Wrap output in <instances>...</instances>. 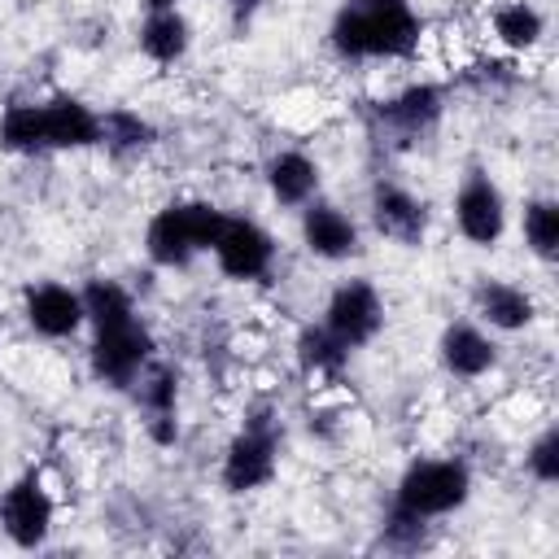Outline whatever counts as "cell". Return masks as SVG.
Segmentation results:
<instances>
[{
	"mask_svg": "<svg viewBox=\"0 0 559 559\" xmlns=\"http://www.w3.org/2000/svg\"><path fill=\"white\" fill-rule=\"evenodd\" d=\"M153 349H157V345H153V332H148V323L135 314V319H127V323L96 328L87 358H92L96 380H105V384H114V389H131L135 376L153 362Z\"/></svg>",
	"mask_w": 559,
	"mask_h": 559,
	"instance_id": "obj_5",
	"label": "cell"
},
{
	"mask_svg": "<svg viewBox=\"0 0 559 559\" xmlns=\"http://www.w3.org/2000/svg\"><path fill=\"white\" fill-rule=\"evenodd\" d=\"M144 9H179V0H144Z\"/></svg>",
	"mask_w": 559,
	"mask_h": 559,
	"instance_id": "obj_27",
	"label": "cell"
},
{
	"mask_svg": "<svg viewBox=\"0 0 559 559\" xmlns=\"http://www.w3.org/2000/svg\"><path fill=\"white\" fill-rule=\"evenodd\" d=\"M445 114V87L441 83H411L397 96L380 105V118L402 135H424Z\"/></svg>",
	"mask_w": 559,
	"mask_h": 559,
	"instance_id": "obj_17",
	"label": "cell"
},
{
	"mask_svg": "<svg viewBox=\"0 0 559 559\" xmlns=\"http://www.w3.org/2000/svg\"><path fill=\"white\" fill-rule=\"evenodd\" d=\"M52 515H57V507H52V493L44 489L39 472H22V476L0 493V528H4V537H9L13 546H22V550H35V546L48 542Z\"/></svg>",
	"mask_w": 559,
	"mask_h": 559,
	"instance_id": "obj_7",
	"label": "cell"
},
{
	"mask_svg": "<svg viewBox=\"0 0 559 559\" xmlns=\"http://www.w3.org/2000/svg\"><path fill=\"white\" fill-rule=\"evenodd\" d=\"M524 467L537 485H555L559 480V428H546L533 437L528 454H524Z\"/></svg>",
	"mask_w": 559,
	"mask_h": 559,
	"instance_id": "obj_26",
	"label": "cell"
},
{
	"mask_svg": "<svg viewBox=\"0 0 559 559\" xmlns=\"http://www.w3.org/2000/svg\"><path fill=\"white\" fill-rule=\"evenodd\" d=\"M472 301H476V314L489 328H498V332H524L537 319L533 293H524L511 280H480L476 293H472Z\"/></svg>",
	"mask_w": 559,
	"mask_h": 559,
	"instance_id": "obj_16",
	"label": "cell"
},
{
	"mask_svg": "<svg viewBox=\"0 0 559 559\" xmlns=\"http://www.w3.org/2000/svg\"><path fill=\"white\" fill-rule=\"evenodd\" d=\"M135 397H140V406H144L148 419L175 415V406H179V371L166 367V362H148L135 376Z\"/></svg>",
	"mask_w": 559,
	"mask_h": 559,
	"instance_id": "obj_24",
	"label": "cell"
},
{
	"mask_svg": "<svg viewBox=\"0 0 559 559\" xmlns=\"http://www.w3.org/2000/svg\"><path fill=\"white\" fill-rule=\"evenodd\" d=\"M454 227L476 249H493L502 240V231H507V197L485 170H472L459 183V192H454Z\"/></svg>",
	"mask_w": 559,
	"mask_h": 559,
	"instance_id": "obj_8",
	"label": "cell"
},
{
	"mask_svg": "<svg viewBox=\"0 0 559 559\" xmlns=\"http://www.w3.org/2000/svg\"><path fill=\"white\" fill-rule=\"evenodd\" d=\"M362 236H358V223L341 210V205H332V201H310V205H301V245L314 253V258H323V262H345V258H354L362 245H358Z\"/></svg>",
	"mask_w": 559,
	"mask_h": 559,
	"instance_id": "obj_13",
	"label": "cell"
},
{
	"mask_svg": "<svg viewBox=\"0 0 559 559\" xmlns=\"http://www.w3.org/2000/svg\"><path fill=\"white\" fill-rule=\"evenodd\" d=\"M223 210L210 201H175L157 210L144 227V253L153 266H188L197 253H205L223 231Z\"/></svg>",
	"mask_w": 559,
	"mask_h": 559,
	"instance_id": "obj_2",
	"label": "cell"
},
{
	"mask_svg": "<svg viewBox=\"0 0 559 559\" xmlns=\"http://www.w3.org/2000/svg\"><path fill=\"white\" fill-rule=\"evenodd\" d=\"M546 35V17L542 9H533L528 0H507L493 9V39L511 52H528L537 48V39Z\"/></svg>",
	"mask_w": 559,
	"mask_h": 559,
	"instance_id": "obj_20",
	"label": "cell"
},
{
	"mask_svg": "<svg viewBox=\"0 0 559 559\" xmlns=\"http://www.w3.org/2000/svg\"><path fill=\"white\" fill-rule=\"evenodd\" d=\"M135 44L153 66H175L192 48V26L179 9H148V17L140 22Z\"/></svg>",
	"mask_w": 559,
	"mask_h": 559,
	"instance_id": "obj_18",
	"label": "cell"
},
{
	"mask_svg": "<svg viewBox=\"0 0 559 559\" xmlns=\"http://www.w3.org/2000/svg\"><path fill=\"white\" fill-rule=\"evenodd\" d=\"M319 183H323V170L310 153L301 148H280L271 162H266V188L275 197V205L284 210H301L319 197Z\"/></svg>",
	"mask_w": 559,
	"mask_h": 559,
	"instance_id": "obj_15",
	"label": "cell"
},
{
	"mask_svg": "<svg viewBox=\"0 0 559 559\" xmlns=\"http://www.w3.org/2000/svg\"><path fill=\"white\" fill-rule=\"evenodd\" d=\"M79 297H83V314H87L92 328H114V323L135 319V297H131L118 280L96 275V280H87V284L79 288Z\"/></svg>",
	"mask_w": 559,
	"mask_h": 559,
	"instance_id": "obj_22",
	"label": "cell"
},
{
	"mask_svg": "<svg viewBox=\"0 0 559 559\" xmlns=\"http://www.w3.org/2000/svg\"><path fill=\"white\" fill-rule=\"evenodd\" d=\"M371 223L384 240H393L402 249H419L428 236V205L402 183H376L371 188Z\"/></svg>",
	"mask_w": 559,
	"mask_h": 559,
	"instance_id": "obj_11",
	"label": "cell"
},
{
	"mask_svg": "<svg viewBox=\"0 0 559 559\" xmlns=\"http://www.w3.org/2000/svg\"><path fill=\"white\" fill-rule=\"evenodd\" d=\"M210 253L227 280H262L275 266V236L253 218H223V231Z\"/></svg>",
	"mask_w": 559,
	"mask_h": 559,
	"instance_id": "obj_9",
	"label": "cell"
},
{
	"mask_svg": "<svg viewBox=\"0 0 559 559\" xmlns=\"http://www.w3.org/2000/svg\"><path fill=\"white\" fill-rule=\"evenodd\" d=\"M472 498V472L463 459H419L402 472L393 489V507L415 520H437L459 511Z\"/></svg>",
	"mask_w": 559,
	"mask_h": 559,
	"instance_id": "obj_4",
	"label": "cell"
},
{
	"mask_svg": "<svg viewBox=\"0 0 559 559\" xmlns=\"http://www.w3.org/2000/svg\"><path fill=\"white\" fill-rule=\"evenodd\" d=\"M100 144L114 157H140L144 148L157 144V127L148 118H140L135 109H109V114H100Z\"/></svg>",
	"mask_w": 559,
	"mask_h": 559,
	"instance_id": "obj_21",
	"label": "cell"
},
{
	"mask_svg": "<svg viewBox=\"0 0 559 559\" xmlns=\"http://www.w3.org/2000/svg\"><path fill=\"white\" fill-rule=\"evenodd\" d=\"M297 367L306 376H341V367L349 362V349L323 328V323H310L297 332Z\"/></svg>",
	"mask_w": 559,
	"mask_h": 559,
	"instance_id": "obj_23",
	"label": "cell"
},
{
	"mask_svg": "<svg viewBox=\"0 0 559 559\" xmlns=\"http://www.w3.org/2000/svg\"><path fill=\"white\" fill-rule=\"evenodd\" d=\"M236 4H249V0H236Z\"/></svg>",
	"mask_w": 559,
	"mask_h": 559,
	"instance_id": "obj_29",
	"label": "cell"
},
{
	"mask_svg": "<svg viewBox=\"0 0 559 559\" xmlns=\"http://www.w3.org/2000/svg\"><path fill=\"white\" fill-rule=\"evenodd\" d=\"M323 328L345 345V349H362L380 336L384 328V297L371 280H345L332 288L328 306H323Z\"/></svg>",
	"mask_w": 559,
	"mask_h": 559,
	"instance_id": "obj_6",
	"label": "cell"
},
{
	"mask_svg": "<svg viewBox=\"0 0 559 559\" xmlns=\"http://www.w3.org/2000/svg\"><path fill=\"white\" fill-rule=\"evenodd\" d=\"M524 245L542 262L559 258V205L550 197H537V201L524 205Z\"/></svg>",
	"mask_w": 559,
	"mask_h": 559,
	"instance_id": "obj_25",
	"label": "cell"
},
{
	"mask_svg": "<svg viewBox=\"0 0 559 559\" xmlns=\"http://www.w3.org/2000/svg\"><path fill=\"white\" fill-rule=\"evenodd\" d=\"M0 148H4V153H17V157L48 153V135H44V109H39L35 100L9 105V109L0 114Z\"/></svg>",
	"mask_w": 559,
	"mask_h": 559,
	"instance_id": "obj_19",
	"label": "cell"
},
{
	"mask_svg": "<svg viewBox=\"0 0 559 559\" xmlns=\"http://www.w3.org/2000/svg\"><path fill=\"white\" fill-rule=\"evenodd\" d=\"M437 354H441V367L454 376V380H480L498 367V345L489 332H480L476 323L459 319V323H445L441 341H437Z\"/></svg>",
	"mask_w": 559,
	"mask_h": 559,
	"instance_id": "obj_14",
	"label": "cell"
},
{
	"mask_svg": "<svg viewBox=\"0 0 559 559\" xmlns=\"http://www.w3.org/2000/svg\"><path fill=\"white\" fill-rule=\"evenodd\" d=\"M44 109V135H48V153H79V148H96L100 144V114L70 96V92H57L48 100H39Z\"/></svg>",
	"mask_w": 559,
	"mask_h": 559,
	"instance_id": "obj_12",
	"label": "cell"
},
{
	"mask_svg": "<svg viewBox=\"0 0 559 559\" xmlns=\"http://www.w3.org/2000/svg\"><path fill=\"white\" fill-rule=\"evenodd\" d=\"M280 437H284V428H280L275 411H266V406L249 411L245 428L223 450L218 485L227 493H253V489L271 485L280 472Z\"/></svg>",
	"mask_w": 559,
	"mask_h": 559,
	"instance_id": "obj_3",
	"label": "cell"
},
{
	"mask_svg": "<svg viewBox=\"0 0 559 559\" xmlns=\"http://www.w3.org/2000/svg\"><path fill=\"white\" fill-rule=\"evenodd\" d=\"M419 17L411 4H345L328 26V44L345 61H402L419 48Z\"/></svg>",
	"mask_w": 559,
	"mask_h": 559,
	"instance_id": "obj_1",
	"label": "cell"
},
{
	"mask_svg": "<svg viewBox=\"0 0 559 559\" xmlns=\"http://www.w3.org/2000/svg\"><path fill=\"white\" fill-rule=\"evenodd\" d=\"M367 4H406V0H367Z\"/></svg>",
	"mask_w": 559,
	"mask_h": 559,
	"instance_id": "obj_28",
	"label": "cell"
},
{
	"mask_svg": "<svg viewBox=\"0 0 559 559\" xmlns=\"http://www.w3.org/2000/svg\"><path fill=\"white\" fill-rule=\"evenodd\" d=\"M22 314H26L31 332L44 336V341H66V336H74V332L87 323L79 288L57 284V280L31 284V288L22 293Z\"/></svg>",
	"mask_w": 559,
	"mask_h": 559,
	"instance_id": "obj_10",
	"label": "cell"
}]
</instances>
